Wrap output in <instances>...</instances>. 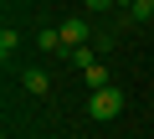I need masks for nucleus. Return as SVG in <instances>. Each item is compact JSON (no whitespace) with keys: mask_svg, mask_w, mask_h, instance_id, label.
<instances>
[{"mask_svg":"<svg viewBox=\"0 0 154 139\" xmlns=\"http://www.w3.org/2000/svg\"><path fill=\"white\" fill-rule=\"evenodd\" d=\"M88 113H93L98 124H108V118H118V113H123V88H118V83H108V88H98V93H88Z\"/></svg>","mask_w":154,"mask_h":139,"instance_id":"nucleus-1","label":"nucleus"},{"mask_svg":"<svg viewBox=\"0 0 154 139\" xmlns=\"http://www.w3.org/2000/svg\"><path fill=\"white\" fill-rule=\"evenodd\" d=\"M57 31H62V41H67V52H77V46H88V36H93V21H88V16H67Z\"/></svg>","mask_w":154,"mask_h":139,"instance_id":"nucleus-2","label":"nucleus"},{"mask_svg":"<svg viewBox=\"0 0 154 139\" xmlns=\"http://www.w3.org/2000/svg\"><path fill=\"white\" fill-rule=\"evenodd\" d=\"M21 88H26V93H36V98H41V93H46V88H51V77H46V72H41V67H31V72H26V77H21Z\"/></svg>","mask_w":154,"mask_h":139,"instance_id":"nucleus-3","label":"nucleus"},{"mask_svg":"<svg viewBox=\"0 0 154 139\" xmlns=\"http://www.w3.org/2000/svg\"><path fill=\"white\" fill-rule=\"evenodd\" d=\"M128 21H134V26L154 21V0H134V5H128Z\"/></svg>","mask_w":154,"mask_h":139,"instance_id":"nucleus-4","label":"nucleus"},{"mask_svg":"<svg viewBox=\"0 0 154 139\" xmlns=\"http://www.w3.org/2000/svg\"><path fill=\"white\" fill-rule=\"evenodd\" d=\"M36 41H41V52H62V57H67V41H62V31H51V26H46Z\"/></svg>","mask_w":154,"mask_h":139,"instance_id":"nucleus-5","label":"nucleus"},{"mask_svg":"<svg viewBox=\"0 0 154 139\" xmlns=\"http://www.w3.org/2000/svg\"><path fill=\"white\" fill-rule=\"evenodd\" d=\"M16 46H21V36H16V26H5V31H0V57H16Z\"/></svg>","mask_w":154,"mask_h":139,"instance_id":"nucleus-6","label":"nucleus"},{"mask_svg":"<svg viewBox=\"0 0 154 139\" xmlns=\"http://www.w3.org/2000/svg\"><path fill=\"white\" fill-rule=\"evenodd\" d=\"M88 83H93V93H98V88H108L113 77H108V67H103V62H93V67H88Z\"/></svg>","mask_w":154,"mask_h":139,"instance_id":"nucleus-7","label":"nucleus"},{"mask_svg":"<svg viewBox=\"0 0 154 139\" xmlns=\"http://www.w3.org/2000/svg\"><path fill=\"white\" fill-rule=\"evenodd\" d=\"M67 62H72V67H82V72H88V67H93V46H77V52H67Z\"/></svg>","mask_w":154,"mask_h":139,"instance_id":"nucleus-8","label":"nucleus"},{"mask_svg":"<svg viewBox=\"0 0 154 139\" xmlns=\"http://www.w3.org/2000/svg\"><path fill=\"white\" fill-rule=\"evenodd\" d=\"M82 5H88V11L98 16V11H108V5H113V0H82Z\"/></svg>","mask_w":154,"mask_h":139,"instance_id":"nucleus-9","label":"nucleus"},{"mask_svg":"<svg viewBox=\"0 0 154 139\" xmlns=\"http://www.w3.org/2000/svg\"><path fill=\"white\" fill-rule=\"evenodd\" d=\"M113 5H134V0H113Z\"/></svg>","mask_w":154,"mask_h":139,"instance_id":"nucleus-10","label":"nucleus"}]
</instances>
